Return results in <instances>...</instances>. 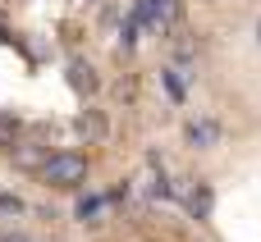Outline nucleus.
<instances>
[{"label":"nucleus","instance_id":"1a4fd4ad","mask_svg":"<svg viewBox=\"0 0 261 242\" xmlns=\"http://www.w3.org/2000/svg\"><path fill=\"white\" fill-rule=\"evenodd\" d=\"M0 210H5V215H23V201H18L14 192H0Z\"/></svg>","mask_w":261,"mask_h":242},{"label":"nucleus","instance_id":"9d476101","mask_svg":"<svg viewBox=\"0 0 261 242\" xmlns=\"http://www.w3.org/2000/svg\"><path fill=\"white\" fill-rule=\"evenodd\" d=\"M0 242H32V238H28V233H18V229H5V233H0Z\"/></svg>","mask_w":261,"mask_h":242},{"label":"nucleus","instance_id":"6e6552de","mask_svg":"<svg viewBox=\"0 0 261 242\" xmlns=\"http://www.w3.org/2000/svg\"><path fill=\"white\" fill-rule=\"evenodd\" d=\"M96 210H101L96 197H83V201H78V220H83V224H96Z\"/></svg>","mask_w":261,"mask_h":242},{"label":"nucleus","instance_id":"f03ea898","mask_svg":"<svg viewBox=\"0 0 261 242\" xmlns=\"http://www.w3.org/2000/svg\"><path fill=\"white\" fill-rule=\"evenodd\" d=\"M78 133H83L87 142H106V137H110V124H106L101 110H83V114H78Z\"/></svg>","mask_w":261,"mask_h":242},{"label":"nucleus","instance_id":"423d86ee","mask_svg":"<svg viewBox=\"0 0 261 242\" xmlns=\"http://www.w3.org/2000/svg\"><path fill=\"white\" fill-rule=\"evenodd\" d=\"M216 137H220V128H216L211 119H197V124H188V142H193V146H216Z\"/></svg>","mask_w":261,"mask_h":242},{"label":"nucleus","instance_id":"39448f33","mask_svg":"<svg viewBox=\"0 0 261 242\" xmlns=\"http://www.w3.org/2000/svg\"><path fill=\"white\" fill-rule=\"evenodd\" d=\"M211 206H216V197H211V188H206V183L188 188V210H193V220H206V215H211Z\"/></svg>","mask_w":261,"mask_h":242},{"label":"nucleus","instance_id":"0eeeda50","mask_svg":"<svg viewBox=\"0 0 261 242\" xmlns=\"http://www.w3.org/2000/svg\"><path fill=\"white\" fill-rule=\"evenodd\" d=\"M14 142H18V119L0 110V151H14Z\"/></svg>","mask_w":261,"mask_h":242},{"label":"nucleus","instance_id":"20e7f679","mask_svg":"<svg viewBox=\"0 0 261 242\" xmlns=\"http://www.w3.org/2000/svg\"><path fill=\"white\" fill-rule=\"evenodd\" d=\"M69 87H73V92H87V96H92V92L101 87V78H96V69H92V64L73 59V64H69Z\"/></svg>","mask_w":261,"mask_h":242},{"label":"nucleus","instance_id":"f257e3e1","mask_svg":"<svg viewBox=\"0 0 261 242\" xmlns=\"http://www.w3.org/2000/svg\"><path fill=\"white\" fill-rule=\"evenodd\" d=\"M37 174H41L50 188L73 192V188L87 183V156H78V151H55V156H46V165H41Z\"/></svg>","mask_w":261,"mask_h":242},{"label":"nucleus","instance_id":"7ed1b4c3","mask_svg":"<svg viewBox=\"0 0 261 242\" xmlns=\"http://www.w3.org/2000/svg\"><path fill=\"white\" fill-rule=\"evenodd\" d=\"M46 156H50V146H37V142L18 146V142H14V165H18V169H28V174H37V169L46 165Z\"/></svg>","mask_w":261,"mask_h":242}]
</instances>
